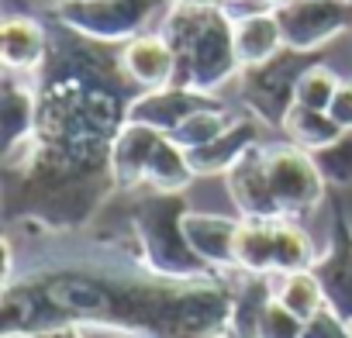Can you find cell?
Instances as JSON below:
<instances>
[{
  "label": "cell",
  "instance_id": "6da1fadb",
  "mask_svg": "<svg viewBox=\"0 0 352 338\" xmlns=\"http://www.w3.org/2000/svg\"><path fill=\"white\" fill-rule=\"evenodd\" d=\"M235 290L225 280H162L148 269L63 262L14 276L0 300V338L76 324L138 338H228Z\"/></svg>",
  "mask_w": 352,
  "mask_h": 338
},
{
  "label": "cell",
  "instance_id": "7a4b0ae2",
  "mask_svg": "<svg viewBox=\"0 0 352 338\" xmlns=\"http://www.w3.org/2000/svg\"><path fill=\"white\" fill-rule=\"evenodd\" d=\"M159 35L176 52V83L197 93H218L242 76L235 52V18L228 8H166Z\"/></svg>",
  "mask_w": 352,
  "mask_h": 338
},
{
  "label": "cell",
  "instance_id": "3957f363",
  "mask_svg": "<svg viewBox=\"0 0 352 338\" xmlns=\"http://www.w3.org/2000/svg\"><path fill=\"white\" fill-rule=\"evenodd\" d=\"M184 214H187V204L180 194H152L135 204L131 228H135V245H138V266L148 269L152 276L180 280V283L225 280L211 266H204L187 245Z\"/></svg>",
  "mask_w": 352,
  "mask_h": 338
},
{
  "label": "cell",
  "instance_id": "277c9868",
  "mask_svg": "<svg viewBox=\"0 0 352 338\" xmlns=\"http://www.w3.org/2000/svg\"><path fill=\"white\" fill-rule=\"evenodd\" d=\"M321 259L314 238L294 218L245 221L239 232V273L245 276H283L297 269H314Z\"/></svg>",
  "mask_w": 352,
  "mask_h": 338
},
{
  "label": "cell",
  "instance_id": "5b68a950",
  "mask_svg": "<svg viewBox=\"0 0 352 338\" xmlns=\"http://www.w3.org/2000/svg\"><path fill=\"white\" fill-rule=\"evenodd\" d=\"M162 8H169V0H63L56 4V18L87 42L124 45L145 35Z\"/></svg>",
  "mask_w": 352,
  "mask_h": 338
},
{
  "label": "cell",
  "instance_id": "8992f818",
  "mask_svg": "<svg viewBox=\"0 0 352 338\" xmlns=\"http://www.w3.org/2000/svg\"><path fill=\"white\" fill-rule=\"evenodd\" d=\"M263 159L283 218L300 221L324 204L328 177L314 152H304L294 142H276V145H263Z\"/></svg>",
  "mask_w": 352,
  "mask_h": 338
},
{
  "label": "cell",
  "instance_id": "52a82bcc",
  "mask_svg": "<svg viewBox=\"0 0 352 338\" xmlns=\"http://www.w3.org/2000/svg\"><path fill=\"white\" fill-rule=\"evenodd\" d=\"M273 14L283 45L300 56L321 52L328 42L352 32V0H276Z\"/></svg>",
  "mask_w": 352,
  "mask_h": 338
},
{
  "label": "cell",
  "instance_id": "ba28073f",
  "mask_svg": "<svg viewBox=\"0 0 352 338\" xmlns=\"http://www.w3.org/2000/svg\"><path fill=\"white\" fill-rule=\"evenodd\" d=\"M304 56L283 49L273 63L256 66V69H242V100L249 107V114H256L266 124H283L287 111L294 107V87L297 76L304 73Z\"/></svg>",
  "mask_w": 352,
  "mask_h": 338
},
{
  "label": "cell",
  "instance_id": "9c48e42d",
  "mask_svg": "<svg viewBox=\"0 0 352 338\" xmlns=\"http://www.w3.org/2000/svg\"><path fill=\"white\" fill-rule=\"evenodd\" d=\"M239 232H242V218L211 214V211H190V207L184 214L187 245L218 276L239 269Z\"/></svg>",
  "mask_w": 352,
  "mask_h": 338
},
{
  "label": "cell",
  "instance_id": "30bf717a",
  "mask_svg": "<svg viewBox=\"0 0 352 338\" xmlns=\"http://www.w3.org/2000/svg\"><path fill=\"white\" fill-rule=\"evenodd\" d=\"M225 187H228V197H232L239 218H245V221L283 218V214H280V204H276V197H273V187H270L263 145H256L252 152H245V155L228 169V173H225Z\"/></svg>",
  "mask_w": 352,
  "mask_h": 338
},
{
  "label": "cell",
  "instance_id": "8fae6325",
  "mask_svg": "<svg viewBox=\"0 0 352 338\" xmlns=\"http://www.w3.org/2000/svg\"><path fill=\"white\" fill-rule=\"evenodd\" d=\"M218 104V97L211 93H197L187 87H162V90H142L131 97L128 104V121L135 124H148L162 135L176 131V124H184L194 111Z\"/></svg>",
  "mask_w": 352,
  "mask_h": 338
},
{
  "label": "cell",
  "instance_id": "7c38bea8",
  "mask_svg": "<svg viewBox=\"0 0 352 338\" xmlns=\"http://www.w3.org/2000/svg\"><path fill=\"white\" fill-rule=\"evenodd\" d=\"M121 76L138 90H162L176 83V52L159 32H145L121 45Z\"/></svg>",
  "mask_w": 352,
  "mask_h": 338
},
{
  "label": "cell",
  "instance_id": "4fadbf2b",
  "mask_svg": "<svg viewBox=\"0 0 352 338\" xmlns=\"http://www.w3.org/2000/svg\"><path fill=\"white\" fill-rule=\"evenodd\" d=\"M159 142H162V131H155L148 124L128 121L118 131V138L111 145V159H107L114 190L128 194V190L145 187V173H148V162H152V152Z\"/></svg>",
  "mask_w": 352,
  "mask_h": 338
},
{
  "label": "cell",
  "instance_id": "5bb4252c",
  "mask_svg": "<svg viewBox=\"0 0 352 338\" xmlns=\"http://www.w3.org/2000/svg\"><path fill=\"white\" fill-rule=\"evenodd\" d=\"M49 59V35L35 18L25 14H8L0 25V63L8 73L35 76L45 69Z\"/></svg>",
  "mask_w": 352,
  "mask_h": 338
},
{
  "label": "cell",
  "instance_id": "9a60e30c",
  "mask_svg": "<svg viewBox=\"0 0 352 338\" xmlns=\"http://www.w3.org/2000/svg\"><path fill=\"white\" fill-rule=\"evenodd\" d=\"M256 145H263V142H259V117H256V114H239V117L225 128V135H218L211 145L194 148V152H187V155H190V166H194L197 177H225L228 169H232L245 152H252Z\"/></svg>",
  "mask_w": 352,
  "mask_h": 338
},
{
  "label": "cell",
  "instance_id": "2e32d148",
  "mask_svg": "<svg viewBox=\"0 0 352 338\" xmlns=\"http://www.w3.org/2000/svg\"><path fill=\"white\" fill-rule=\"evenodd\" d=\"M314 273L324 286L328 307L342 314L345 321H352V232L345 228L342 214H335V238L328 252H321Z\"/></svg>",
  "mask_w": 352,
  "mask_h": 338
},
{
  "label": "cell",
  "instance_id": "e0dca14e",
  "mask_svg": "<svg viewBox=\"0 0 352 338\" xmlns=\"http://www.w3.org/2000/svg\"><path fill=\"white\" fill-rule=\"evenodd\" d=\"M232 18H235V52H239L242 69L266 66L287 49L273 8H249Z\"/></svg>",
  "mask_w": 352,
  "mask_h": 338
},
{
  "label": "cell",
  "instance_id": "ac0fdd59",
  "mask_svg": "<svg viewBox=\"0 0 352 338\" xmlns=\"http://www.w3.org/2000/svg\"><path fill=\"white\" fill-rule=\"evenodd\" d=\"M0 128H4V148L35 135L38 128V87L4 69V90H0Z\"/></svg>",
  "mask_w": 352,
  "mask_h": 338
},
{
  "label": "cell",
  "instance_id": "d6986e66",
  "mask_svg": "<svg viewBox=\"0 0 352 338\" xmlns=\"http://www.w3.org/2000/svg\"><path fill=\"white\" fill-rule=\"evenodd\" d=\"M194 180H197V173H194V166H190L187 148H180L169 135H162V142L155 145L152 162H148L145 187L152 194H184Z\"/></svg>",
  "mask_w": 352,
  "mask_h": 338
},
{
  "label": "cell",
  "instance_id": "ffe728a7",
  "mask_svg": "<svg viewBox=\"0 0 352 338\" xmlns=\"http://www.w3.org/2000/svg\"><path fill=\"white\" fill-rule=\"evenodd\" d=\"M280 128H283L287 142H294L297 148L314 152V155L328 152V148L345 135L328 111H311V107H300V104H294V107L287 111V117H283Z\"/></svg>",
  "mask_w": 352,
  "mask_h": 338
},
{
  "label": "cell",
  "instance_id": "44dd1931",
  "mask_svg": "<svg viewBox=\"0 0 352 338\" xmlns=\"http://www.w3.org/2000/svg\"><path fill=\"white\" fill-rule=\"evenodd\" d=\"M270 280V290L273 297L300 321H311L318 311L328 307V297H324V286L318 280L314 269H297V273H283V276H266Z\"/></svg>",
  "mask_w": 352,
  "mask_h": 338
},
{
  "label": "cell",
  "instance_id": "7402d4cb",
  "mask_svg": "<svg viewBox=\"0 0 352 338\" xmlns=\"http://www.w3.org/2000/svg\"><path fill=\"white\" fill-rule=\"evenodd\" d=\"M235 117H239V114H235V111H228V107L218 100V104H211V107L194 111L184 124H176V131H169V138H173L176 145H180V148L194 152V148L211 145L218 135H225V128H228Z\"/></svg>",
  "mask_w": 352,
  "mask_h": 338
},
{
  "label": "cell",
  "instance_id": "603a6c76",
  "mask_svg": "<svg viewBox=\"0 0 352 338\" xmlns=\"http://www.w3.org/2000/svg\"><path fill=\"white\" fill-rule=\"evenodd\" d=\"M342 87V76L324 66V63H311L304 66V73L297 76V87H294V104L300 107H311V111H328L335 93Z\"/></svg>",
  "mask_w": 352,
  "mask_h": 338
},
{
  "label": "cell",
  "instance_id": "cb8c5ba5",
  "mask_svg": "<svg viewBox=\"0 0 352 338\" xmlns=\"http://www.w3.org/2000/svg\"><path fill=\"white\" fill-rule=\"evenodd\" d=\"M300 335H304V321L294 317L276 297H270V300L259 307L252 338H300Z\"/></svg>",
  "mask_w": 352,
  "mask_h": 338
},
{
  "label": "cell",
  "instance_id": "d4e9b609",
  "mask_svg": "<svg viewBox=\"0 0 352 338\" xmlns=\"http://www.w3.org/2000/svg\"><path fill=\"white\" fill-rule=\"evenodd\" d=\"M328 183H352V131H345L328 152L318 155Z\"/></svg>",
  "mask_w": 352,
  "mask_h": 338
},
{
  "label": "cell",
  "instance_id": "484cf974",
  "mask_svg": "<svg viewBox=\"0 0 352 338\" xmlns=\"http://www.w3.org/2000/svg\"><path fill=\"white\" fill-rule=\"evenodd\" d=\"M300 338H352V328H349V321L342 314L324 307L311 321H304V335Z\"/></svg>",
  "mask_w": 352,
  "mask_h": 338
},
{
  "label": "cell",
  "instance_id": "4316f807",
  "mask_svg": "<svg viewBox=\"0 0 352 338\" xmlns=\"http://www.w3.org/2000/svg\"><path fill=\"white\" fill-rule=\"evenodd\" d=\"M328 114L335 117V124H338L342 131H352V80H342V87H338V93H335Z\"/></svg>",
  "mask_w": 352,
  "mask_h": 338
},
{
  "label": "cell",
  "instance_id": "83f0119b",
  "mask_svg": "<svg viewBox=\"0 0 352 338\" xmlns=\"http://www.w3.org/2000/svg\"><path fill=\"white\" fill-rule=\"evenodd\" d=\"M28 338H83V328L76 324H63V328H49V331H35Z\"/></svg>",
  "mask_w": 352,
  "mask_h": 338
},
{
  "label": "cell",
  "instance_id": "f1b7e54d",
  "mask_svg": "<svg viewBox=\"0 0 352 338\" xmlns=\"http://www.w3.org/2000/svg\"><path fill=\"white\" fill-rule=\"evenodd\" d=\"M214 0H169V8H211Z\"/></svg>",
  "mask_w": 352,
  "mask_h": 338
},
{
  "label": "cell",
  "instance_id": "f546056e",
  "mask_svg": "<svg viewBox=\"0 0 352 338\" xmlns=\"http://www.w3.org/2000/svg\"><path fill=\"white\" fill-rule=\"evenodd\" d=\"M218 8H228V11H235V8H242V4H249V0H214Z\"/></svg>",
  "mask_w": 352,
  "mask_h": 338
},
{
  "label": "cell",
  "instance_id": "4dcf8cb0",
  "mask_svg": "<svg viewBox=\"0 0 352 338\" xmlns=\"http://www.w3.org/2000/svg\"><path fill=\"white\" fill-rule=\"evenodd\" d=\"M121 338H138V335H121Z\"/></svg>",
  "mask_w": 352,
  "mask_h": 338
},
{
  "label": "cell",
  "instance_id": "1f68e13d",
  "mask_svg": "<svg viewBox=\"0 0 352 338\" xmlns=\"http://www.w3.org/2000/svg\"><path fill=\"white\" fill-rule=\"evenodd\" d=\"M349 328H352V321H349Z\"/></svg>",
  "mask_w": 352,
  "mask_h": 338
},
{
  "label": "cell",
  "instance_id": "d6a6232c",
  "mask_svg": "<svg viewBox=\"0 0 352 338\" xmlns=\"http://www.w3.org/2000/svg\"><path fill=\"white\" fill-rule=\"evenodd\" d=\"M59 4H63V0H59Z\"/></svg>",
  "mask_w": 352,
  "mask_h": 338
}]
</instances>
